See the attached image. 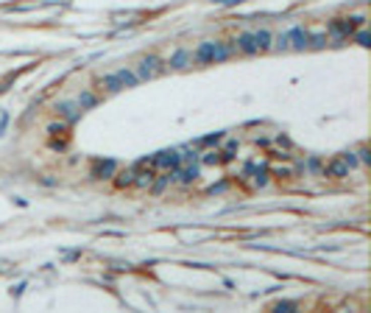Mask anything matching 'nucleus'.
I'll return each instance as SVG.
<instances>
[{
  "label": "nucleus",
  "mask_w": 371,
  "mask_h": 313,
  "mask_svg": "<svg viewBox=\"0 0 371 313\" xmlns=\"http://www.w3.org/2000/svg\"><path fill=\"white\" fill-rule=\"evenodd\" d=\"M229 50L226 48H221L218 42H207V45H201V48L196 50V62H212V59H223Z\"/></svg>",
  "instance_id": "f257e3e1"
},
{
  "label": "nucleus",
  "mask_w": 371,
  "mask_h": 313,
  "mask_svg": "<svg viewBox=\"0 0 371 313\" xmlns=\"http://www.w3.org/2000/svg\"><path fill=\"white\" fill-rule=\"evenodd\" d=\"M181 165V156L179 151H159V154L154 156V168H162V171H173Z\"/></svg>",
  "instance_id": "f03ea898"
},
{
  "label": "nucleus",
  "mask_w": 371,
  "mask_h": 313,
  "mask_svg": "<svg viewBox=\"0 0 371 313\" xmlns=\"http://www.w3.org/2000/svg\"><path fill=\"white\" fill-rule=\"evenodd\" d=\"M324 176H332V179H343V176H349V165L343 163L341 156L338 160H332V163L324 168Z\"/></svg>",
  "instance_id": "7ed1b4c3"
},
{
  "label": "nucleus",
  "mask_w": 371,
  "mask_h": 313,
  "mask_svg": "<svg viewBox=\"0 0 371 313\" xmlns=\"http://www.w3.org/2000/svg\"><path fill=\"white\" fill-rule=\"evenodd\" d=\"M114 171H117V165L112 160H98L95 168H92V176L95 179H109V176H114Z\"/></svg>",
  "instance_id": "20e7f679"
},
{
  "label": "nucleus",
  "mask_w": 371,
  "mask_h": 313,
  "mask_svg": "<svg viewBox=\"0 0 371 313\" xmlns=\"http://www.w3.org/2000/svg\"><path fill=\"white\" fill-rule=\"evenodd\" d=\"M159 70H162V65H159V59H156V56L143 59V65H140V78H148V76H154V73H159Z\"/></svg>",
  "instance_id": "39448f33"
},
{
  "label": "nucleus",
  "mask_w": 371,
  "mask_h": 313,
  "mask_svg": "<svg viewBox=\"0 0 371 313\" xmlns=\"http://www.w3.org/2000/svg\"><path fill=\"white\" fill-rule=\"evenodd\" d=\"M134 176H137V168H126L114 176V185L117 187H132L134 185Z\"/></svg>",
  "instance_id": "423d86ee"
},
{
  "label": "nucleus",
  "mask_w": 371,
  "mask_h": 313,
  "mask_svg": "<svg viewBox=\"0 0 371 313\" xmlns=\"http://www.w3.org/2000/svg\"><path fill=\"white\" fill-rule=\"evenodd\" d=\"M287 39H296V48H304L307 39H310V34H307L304 28H293L290 34H287Z\"/></svg>",
  "instance_id": "0eeeda50"
},
{
  "label": "nucleus",
  "mask_w": 371,
  "mask_h": 313,
  "mask_svg": "<svg viewBox=\"0 0 371 313\" xmlns=\"http://www.w3.org/2000/svg\"><path fill=\"white\" fill-rule=\"evenodd\" d=\"M101 84L106 87L109 92H117V90H123V81H120V76L114 73V76H106V78H101Z\"/></svg>",
  "instance_id": "6e6552de"
},
{
  "label": "nucleus",
  "mask_w": 371,
  "mask_h": 313,
  "mask_svg": "<svg viewBox=\"0 0 371 313\" xmlns=\"http://www.w3.org/2000/svg\"><path fill=\"white\" fill-rule=\"evenodd\" d=\"M48 132H50V140H56V137L67 140V137H70V132H67V126H65V123H50V126H48Z\"/></svg>",
  "instance_id": "1a4fd4ad"
},
{
  "label": "nucleus",
  "mask_w": 371,
  "mask_h": 313,
  "mask_svg": "<svg viewBox=\"0 0 371 313\" xmlns=\"http://www.w3.org/2000/svg\"><path fill=\"white\" fill-rule=\"evenodd\" d=\"M237 45H240V50H245V54H254L257 50V45H254V36L252 34H243L237 39Z\"/></svg>",
  "instance_id": "9d476101"
},
{
  "label": "nucleus",
  "mask_w": 371,
  "mask_h": 313,
  "mask_svg": "<svg viewBox=\"0 0 371 313\" xmlns=\"http://www.w3.org/2000/svg\"><path fill=\"white\" fill-rule=\"evenodd\" d=\"M254 45H257V50H265L271 45V34L268 31H257V34H254Z\"/></svg>",
  "instance_id": "9b49d317"
},
{
  "label": "nucleus",
  "mask_w": 371,
  "mask_h": 313,
  "mask_svg": "<svg viewBox=\"0 0 371 313\" xmlns=\"http://www.w3.org/2000/svg\"><path fill=\"white\" fill-rule=\"evenodd\" d=\"M56 112L65 115V118H70V121H76V118H78V112H73V103H59V107H56Z\"/></svg>",
  "instance_id": "f8f14e48"
},
{
  "label": "nucleus",
  "mask_w": 371,
  "mask_h": 313,
  "mask_svg": "<svg viewBox=\"0 0 371 313\" xmlns=\"http://www.w3.org/2000/svg\"><path fill=\"white\" fill-rule=\"evenodd\" d=\"M187 59H190V54H187V50H176L173 59H170V65H173V67H184Z\"/></svg>",
  "instance_id": "ddd939ff"
},
{
  "label": "nucleus",
  "mask_w": 371,
  "mask_h": 313,
  "mask_svg": "<svg viewBox=\"0 0 371 313\" xmlns=\"http://www.w3.org/2000/svg\"><path fill=\"white\" fill-rule=\"evenodd\" d=\"M117 76H120V81H123V87H134V84H137V76L129 73V70H120Z\"/></svg>",
  "instance_id": "4468645a"
},
{
  "label": "nucleus",
  "mask_w": 371,
  "mask_h": 313,
  "mask_svg": "<svg viewBox=\"0 0 371 313\" xmlns=\"http://www.w3.org/2000/svg\"><path fill=\"white\" fill-rule=\"evenodd\" d=\"M95 103H98V98L90 95V92H84V95L78 98V107H81V109H90V107H95Z\"/></svg>",
  "instance_id": "2eb2a0df"
},
{
  "label": "nucleus",
  "mask_w": 371,
  "mask_h": 313,
  "mask_svg": "<svg viewBox=\"0 0 371 313\" xmlns=\"http://www.w3.org/2000/svg\"><path fill=\"white\" fill-rule=\"evenodd\" d=\"M221 137H223V132H215V134H210V137L198 140L196 145H215V143H218V140H221Z\"/></svg>",
  "instance_id": "dca6fc26"
},
{
  "label": "nucleus",
  "mask_w": 371,
  "mask_h": 313,
  "mask_svg": "<svg viewBox=\"0 0 371 313\" xmlns=\"http://www.w3.org/2000/svg\"><path fill=\"white\" fill-rule=\"evenodd\" d=\"M290 174H293L290 165H276V168H274V176H279V179H285V176H290Z\"/></svg>",
  "instance_id": "f3484780"
},
{
  "label": "nucleus",
  "mask_w": 371,
  "mask_h": 313,
  "mask_svg": "<svg viewBox=\"0 0 371 313\" xmlns=\"http://www.w3.org/2000/svg\"><path fill=\"white\" fill-rule=\"evenodd\" d=\"M198 176V165H190V168L184 171V176H181V182H193Z\"/></svg>",
  "instance_id": "a211bd4d"
},
{
  "label": "nucleus",
  "mask_w": 371,
  "mask_h": 313,
  "mask_svg": "<svg viewBox=\"0 0 371 313\" xmlns=\"http://www.w3.org/2000/svg\"><path fill=\"white\" fill-rule=\"evenodd\" d=\"M204 163H207V165H218V163H221V154H218V151H210V154L204 156Z\"/></svg>",
  "instance_id": "6ab92c4d"
},
{
  "label": "nucleus",
  "mask_w": 371,
  "mask_h": 313,
  "mask_svg": "<svg viewBox=\"0 0 371 313\" xmlns=\"http://www.w3.org/2000/svg\"><path fill=\"white\" fill-rule=\"evenodd\" d=\"M341 160H343V163H346V165H349V168H354V165H357V156H354V154H352V151H346V154H343V156H341Z\"/></svg>",
  "instance_id": "aec40b11"
},
{
  "label": "nucleus",
  "mask_w": 371,
  "mask_h": 313,
  "mask_svg": "<svg viewBox=\"0 0 371 313\" xmlns=\"http://www.w3.org/2000/svg\"><path fill=\"white\" fill-rule=\"evenodd\" d=\"M357 42L363 45V48H368V45H371V36L365 34V31H360V34H357Z\"/></svg>",
  "instance_id": "412c9836"
},
{
  "label": "nucleus",
  "mask_w": 371,
  "mask_h": 313,
  "mask_svg": "<svg viewBox=\"0 0 371 313\" xmlns=\"http://www.w3.org/2000/svg\"><path fill=\"white\" fill-rule=\"evenodd\" d=\"M276 310H296V302H279Z\"/></svg>",
  "instance_id": "4be33fe9"
},
{
  "label": "nucleus",
  "mask_w": 371,
  "mask_h": 313,
  "mask_svg": "<svg viewBox=\"0 0 371 313\" xmlns=\"http://www.w3.org/2000/svg\"><path fill=\"white\" fill-rule=\"evenodd\" d=\"M368 156H371V154H368V148L363 145V148H360V160H363V163H368Z\"/></svg>",
  "instance_id": "5701e85b"
}]
</instances>
